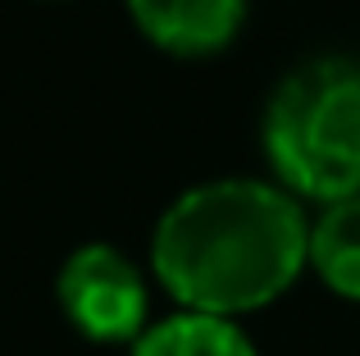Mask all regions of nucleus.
Wrapping results in <instances>:
<instances>
[{"instance_id": "nucleus-3", "label": "nucleus", "mask_w": 360, "mask_h": 356, "mask_svg": "<svg viewBox=\"0 0 360 356\" xmlns=\"http://www.w3.org/2000/svg\"><path fill=\"white\" fill-rule=\"evenodd\" d=\"M60 311L91 343H137L146 333V279L110 242H87L60 265Z\"/></svg>"}, {"instance_id": "nucleus-5", "label": "nucleus", "mask_w": 360, "mask_h": 356, "mask_svg": "<svg viewBox=\"0 0 360 356\" xmlns=\"http://www.w3.org/2000/svg\"><path fill=\"white\" fill-rule=\"evenodd\" d=\"M132 356H260L246 329L229 315L210 311H178L160 324H146Z\"/></svg>"}, {"instance_id": "nucleus-6", "label": "nucleus", "mask_w": 360, "mask_h": 356, "mask_svg": "<svg viewBox=\"0 0 360 356\" xmlns=\"http://www.w3.org/2000/svg\"><path fill=\"white\" fill-rule=\"evenodd\" d=\"M310 265L347 302H360V196L324 205L310 224Z\"/></svg>"}, {"instance_id": "nucleus-1", "label": "nucleus", "mask_w": 360, "mask_h": 356, "mask_svg": "<svg viewBox=\"0 0 360 356\" xmlns=\"http://www.w3.org/2000/svg\"><path fill=\"white\" fill-rule=\"evenodd\" d=\"M310 265V224L297 196L264 178L187 187L155 224L150 269L183 311L238 320L278 302Z\"/></svg>"}, {"instance_id": "nucleus-4", "label": "nucleus", "mask_w": 360, "mask_h": 356, "mask_svg": "<svg viewBox=\"0 0 360 356\" xmlns=\"http://www.w3.org/2000/svg\"><path fill=\"white\" fill-rule=\"evenodd\" d=\"M128 14L150 46L183 60H205L242 32L246 0H128Z\"/></svg>"}, {"instance_id": "nucleus-2", "label": "nucleus", "mask_w": 360, "mask_h": 356, "mask_svg": "<svg viewBox=\"0 0 360 356\" xmlns=\"http://www.w3.org/2000/svg\"><path fill=\"white\" fill-rule=\"evenodd\" d=\"M269 170L292 196H360V60L319 55L274 87L260 119Z\"/></svg>"}]
</instances>
